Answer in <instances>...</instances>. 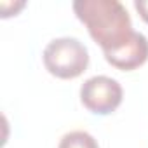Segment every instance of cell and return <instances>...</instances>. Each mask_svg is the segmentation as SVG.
Segmentation results:
<instances>
[{
    "label": "cell",
    "instance_id": "8992f818",
    "mask_svg": "<svg viewBox=\"0 0 148 148\" xmlns=\"http://www.w3.org/2000/svg\"><path fill=\"white\" fill-rule=\"evenodd\" d=\"M134 9L145 23H148V0H134Z\"/></svg>",
    "mask_w": 148,
    "mask_h": 148
},
{
    "label": "cell",
    "instance_id": "7a4b0ae2",
    "mask_svg": "<svg viewBox=\"0 0 148 148\" xmlns=\"http://www.w3.org/2000/svg\"><path fill=\"white\" fill-rule=\"evenodd\" d=\"M45 70L56 79L71 80L80 77L89 66L87 47L73 37H61L51 40L42 54Z\"/></svg>",
    "mask_w": 148,
    "mask_h": 148
},
{
    "label": "cell",
    "instance_id": "3957f363",
    "mask_svg": "<svg viewBox=\"0 0 148 148\" xmlns=\"http://www.w3.org/2000/svg\"><path fill=\"white\" fill-rule=\"evenodd\" d=\"M124 98L122 86L106 75H96L87 79L80 87V101L82 105L96 113V115H110L113 113Z\"/></svg>",
    "mask_w": 148,
    "mask_h": 148
},
{
    "label": "cell",
    "instance_id": "52a82bcc",
    "mask_svg": "<svg viewBox=\"0 0 148 148\" xmlns=\"http://www.w3.org/2000/svg\"><path fill=\"white\" fill-rule=\"evenodd\" d=\"M5 7H7V4L4 2V4H2V9H4V11H2V18H9V16H11V12H9V11H7ZM23 7H25V2H19V4H18L16 7H12V9H14V11L18 12V11H19V9H23Z\"/></svg>",
    "mask_w": 148,
    "mask_h": 148
},
{
    "label": "cell",
    "instance_id": "5b68a950",
    "mask_svg": "<svg viewBox=\"0 0 148 148\" xmlns=\"http://www.w3.org/2000/svg\"><path fill=\"white\" fill-rule=\"evenodd\" d=\"M58 148H99V145L86 131H71L61 138Z\"/></svg>",
    "mask_w": 148,
    "mask_h": 148
},
{
    "label": "cell",
    "instance_id": "6da1fadb",
    "mask_svg": "<svg viewBox=\"0 0 148 148\" xmlns=\"http://www.w3.org/2000/svg\"><path fill=\"white\" fill-rule=\"evenodd\" d=\"M73 12L103 52L120 47L134 33L131 16L119 0H77Z\"/></svg>",
    "mask_w": 148,
    "mask_h": 148
},
{
    "label": "cell",
    "instance_id": "277c9868",
    "mask_svg": "<svg viewBox=\"0 0 148 148\" xmlns=\"http://www.w3.org/2000/svg\"><path fill=\"white\" fill-rule=\"evenodd\" d=\"M103 54L105 59L117 70H124V71L136 70L143 66L148 59V38L143 33L134 32L125 44Z\"/></svg>",
    "mask_w": 148,
    "mask_h": 148
}]
</instances>
